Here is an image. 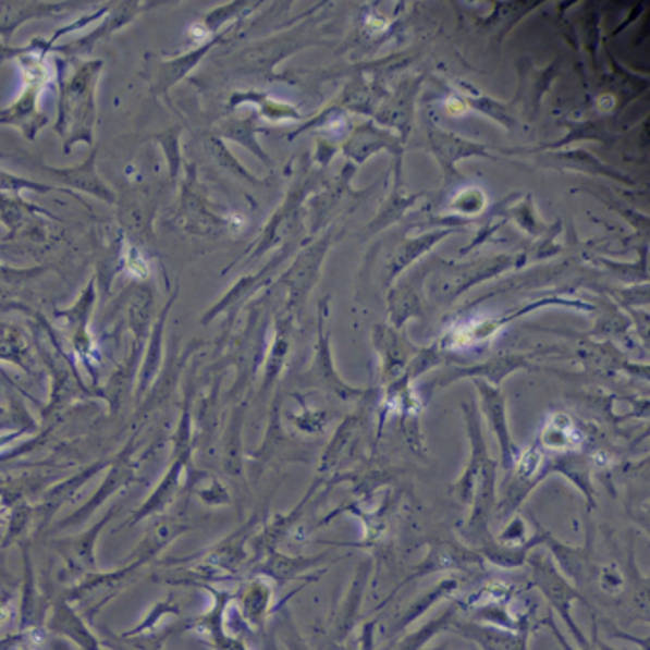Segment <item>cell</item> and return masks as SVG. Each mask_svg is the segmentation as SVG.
I'll list each match as a JSON object with an SVG mask.
<instances>
[{
	"instance_id": "1",
	"label": "cell",
	"mask_w": 650,
	"mask_h": 650,
	"mask_svg": "<svg viewBox=\"0 0 650 650\" xmlns=\"http://www.w3.org/2000/svg\"><path fill=\"white\" fill-rule=\"evenodd\" d=\"M527 565L530 566L532 586L542 593L543 599L550 604L551 611L557 612L559 618L565 622L566 627L571 629V634L574 635V639L580 647L586 645L589 639L573 618L574 601H581V603L589 606L588 601L581 597L580 589H576V586L561 574L550 555L530 553Z\"/></svg>"
},
{
	"instance_id": "2",
	"label": "cell",
	"mask_w": 650,
	"mask_h": 650,
	"mask_svg": "<svg viewBox=\"0 0 650 650\" xmlns=\"http://www.w3.org/2000/svg\"><path fill=\"white\" fill-rule=\"evenodd\" d=\"M550 475V459H545L542 446L536 443L530 451L520 454L512 471L505 474L492 517L498 519L513 517L530 496V492Z\"/></svg>"
},
{
	"instance_id": "3",
	"label": "cell",
	"mask_w": 650,
	"mask_h": 650,
	"mask_svg": "<svg viewBox=\"0 0 650 650\" xmlns=\"http://www.w3.org/2000/svg\"><path fill=\"white\" fill-rule=\"evenodd\" d=\"M498 466L496 459L490 458L487 466L482 467L481 474L475 479L474 498H471V513L466 525L459 530L462 540L467 548L479 550L482 543L492 538L490 532V520L494 515L498 500Z\"/></svg>"
},
{
	"instance_id": "4",
	"label": "cell",
	"mask_w": 650,
	"mask_h": 650,
	"mask_svg": "<svg viewBox=\"0 0 650 650\" xmlns=\"http://www.w3.org/2000/svg\"><path fill=\"white\" fill-rule=\"evenodd\" d=\"M482 565H485V561H482L481 555L477 551L471 550V548H467L466 543H459L456 540H444V542L433 543L431 550H429L428 557L424 559L420 565L414 566L405 580L401 581L397 588L391 591V596L378 609H382L383 604L390 603L391 597L398 593L405 586L420 580L424 576L443 573V571L481 568Z\"/></svg>"
},
{
	"instance_id": "5",
	"label": "cell",
	"mask_w": 650,
	"mask_h": 650,
	"mask_svg": "<svg viewBox=\"0 0 650 650\" xmlns=\"http://www.w3.org/2000/svg\"><path fill=\"white\" fill-rule=\"evenodd\" d=\"M543 545L550 550V557L553 559V563H557L561 574L568 580H573L576 589L589 586V581H593L597 566L593 565V535H591V528L588 527L586 543L581 548H574V545L559 542L557 538L550 535V532H545Z\"/></svg>"
},
{
	"instance_id": "6",
	"label": "cell",
	"mask_w": 650,
	"mask_h": 650,
	"mask_svg": "<svg viewBox=\"0 0 650 650\" xmlns=\"http://www.w3.org/2000/svg\"><path fill=\"white\" fill-rule=\"evenodd\" d=\"M449 631L479 645L482 650H527L528 629H504V627L482 626L479 622L454 620Z\"/></svg>"
},
{
	"instance_id": "7",
	"label": "cell",
	"mask_w": 650,
	"mask_h": 650,
	"mask_svg": "<svg viewBox=\"0 0 650 650\" xmlns=\"http://www.w3.org/2000/svg\"><path fill=\"white\" fill-rule=\"evenodd\" d=\"M467 433H469V443H471V456L467 466L464 467V471L459 475L458 481L454 482L452 487V494L458 498L459 504L469 505L471 504V498H474L475 479L477 475L481 474L482 467L487 466L489 462V449L485 443V437L481 433V424L479 418L474 410H469L467 414Z\"/></svg>"
},
{
	"instance_id": "8",
	"label": "cell",
	"mask_w": 650,
	"mask_h": 650,
	"mask_svg": "<svg viewBox=\"0 0 650 650\" xmlns=\"http://www.w3.org/2000/svg\"><path fill=\"white\" fill-rule=\"evenodd\" d=\"M482 395V410L487 414L490 421V428L494 431L498 439V446H500V469H504L505 474L512 471L515 462L520 456L519 449L513 443L510 429H507V421H505L504 397L500 395V391L492 390L489 385H479Z\"/></svg>"
},
{
	"instance_id": "9",
	"label": "cell",
	"mask_w": 650,
	"mask_h": 650,
	"mask_svg": "<svg viewBox=\"0 0 650 650\" xmlns=\"http://www.w3.org/2000/svg\"><path fill=\"white\" fill-rule=\"evenodd\" d=\"M536 523V535L527 538L523 543H500L496 538L492 536L490 540L482 543L481 548L477 551L481 555L482 561H489L490 565L498 566V568H520V566L527 565V559L535 548L543 545L545 540V528L535 520Z\"/></svg>"
},
{
	"instance_id": "10",
	"label": "cell",
	"mask_w": 650,
	"mask_h": 650,
	"mask_svg": "<svg viewBox=\"0 0 650 650\" xmlns=\"http://www.w3.org/2000/svg\"><path fill=\"white\" fill-rule=\"evenodd\" d=\"M372 568H375V561L372 559H365L357 566V573L353 576L352 588L347 591L342 611L338 614V642H344L353 629H355V626H357V622H359L360 604H363V597H365V591H367L368 578L372 574Z\"/></svg>"
},
{
	"instance_id": "11",
	"label": "cell",
	"mask_w": 650,
	"mask_h": 650,
	"mask_svg": "<svg viewBox=\"0 0 650 650\" xmlns=\"http://www.w3.org/2000/svg\"><path fill=\"white\" fill-rule=\"evenodd\" d=\"M344 557H330V553H321L315 557H304V555H284L279 551H269L268 563L263 565V573L268 574L269 578L281 581L299 580L304 578V574L309 573L311 568H321L327 563H338Z\"/></svg>"
},
{
	"instance_id": "12",
	"label": "cell",
	"mask_w": 650,
	"mask_h": 650,
	"mask_svg": "<svg viewBox=\"0 0 650 650\" xmlns=\"http://www.w3.org/2000/svg\"><path fill=\"white\" fill-rule=\"evenodd\" d=\"M550 469L551 474H561L573 482L574 487L580 490L586 498L588 510H596V489L591 485V467L586 458H581L573 452L559 454L555 458L550 459Z\"/></svg>"
},
{
	"instance_id": "13",
	"label": "cell",
	"mask_w": 650,
	"mask_h": 650,
	"mask_svg": "<svg viewBox=\"0 0 650 650\" xmlns=\"http://www.w3.org/2000/svg\"><path fill=\"white\" fill-rule=\"evenodd\" d=\"M458 586L459 584L456 578H446V580L439 581L433 588H429L426 593H421L418 599H414L413 603L408 604V609H406V611L395 620V624L391 626V637H395V635L401 634V631H405L406 627L420 618L421 614H426V612H428L433 604L439 603L441 599L451 596L454 589H458Z\"/></svg>"
},
{
	"instance_id": "14",
	"label": "cell",
	"mask_w": 650,
	"mask_h": 650,
	"mask_svg": "<svg viewBox=\"0 0 650 650\" xmlns=\"http://www.w3.org/2000/svg\"><path fill=\"white\" fill-rule=\"evenodd\" d=\"M456 618H458V604L454 603L441 616H437V618L428 622L426 626L420 627L418 631L406 635L401 641L395 642V647H397V650H421V647L428 645L436 635L446 631Z\"/></svg>"
},
{
	"instance_id": "15",
	"label": "cell",
	"mask_w": 650,
	"mask_h": 650,
	"mask_svg": "<svg viewBox=\"0 0 650 650\" xmlns=\"http://www.w3.org/2000/svg\"><path fill=\"white\" fill-rule=\"evenodd\" d=\"M269 599H271V589L263 581H256L246 597V612L254 622L260 624L261 620L266 618Z\"/></svg>"
},
{
	"instance_id": "16",
	"label": "cell",
	"mask_w": 650,
	"mask_h": 650,
	"mask_svg": "<svg viewBox=\"0 0 650 650\" xmlns=\"http://www.w3.org/2000/svg\"><path fill=\"white\" fill-rule=\"evenodd\" d=\"M494 538L500 543H523L527 540V525H525V520L520 519L519 515H515L505 525L504 530Z\"/></svg>"
},
{
	"instance_id": "17",
	"label": "cell",
	"mask_w": 650,
	"mask_h": 650,
	"mask_svg": "<svg viewBox=\"0 0 650 650\" xmlns=\"http://www.w3.org/2000/svg\"><path fill=\"white\" fill-rule=\"evenodd\" d=\"M545 624L550 626L551 634L555 635V639H557L559 645H561V649L574 650L573 647H571V645L566 642V639L565 637H563V634L559 631L557 626H555V618H553V612H550V614L545 616ZM578 650H596V647H593V642H591V639H589V641L586 642V645H581L580 649Z\"/></svg>"
},
{
	"instance_id": "18",
	"label": "cell",
	"mask_w": 650,
	"mask_h": 650,
	"mask_svg": "<svg viewBox=\"0 0 650 650\" xmlns=\"http://www.w3.org/2000/svg\"><path fill=\"white\" fill-rule=\"evenodd\" d=\"M289 634H286V642H289V649L291 650H311L307 647L306 642L302 641V637H299L298 631H296V626H294V622L289 620Z\"/></svg>"
},
{
	"instance_id": "19",
	"label": "cell",
	"mask_w": 650,
	"mask_h": 650,
	"mask_svg": "<svg viewBox=\"0 0 650 650\" xmlns=\"http://www.w3.org/2000/svg\"><path fill=\"white\" fill-rule=\"evenodd\" d=\"M591 642H593L596 650H618L612 649L611 645H606V642L599 637V620H597L596 612L591 614Z\"/></svg>"
},
{
	"instance_id": "20",
	"label": "cell",
	"mask_w": 650,
	"mask_h": 650,
	"mask_svg": "<svg viewBox=\"0 0 650 650\" xmlns=\"http://www.w3.org/2000/svg\"><path fill=\"white\" fill-rule=\"evenodd\" d=\"M380 650H397V647H395V642H390V645H385V647Z\"/></svg>"
},
{
	"instance_id": "21",
	"label": "cell",
	"mask_w": 650,
	"mask_h": 650,
	"mask_svg": "<svg viewBox=\"0 0 650 650\" xmlns=\"http://www.w3.org/2000/svg\"><path fill=\"white\" fill-rule=\"evenodd\" d=\"M436 650H446V649H444V647H443V649H436Z\"/></svg>"
}]
</instances>
